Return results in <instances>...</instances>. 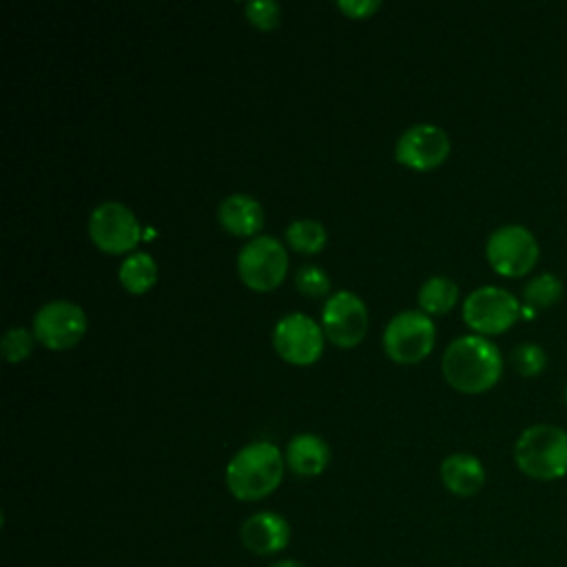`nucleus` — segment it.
I'll use <instances>...</instances> for the list:
<instances>
[{"label": "nucleus", "mask_w": 567, "mask_h": 567, "mask_svg": "<svg viewBox=\"0 0 567 567\" xmlns=\"http://www.w3.org/2000/svg\"><path fill=\"white\" fill-rule=\"evenodd\" d=\"M441 370L445 381L465 394L489 390L503 370L498 348L481 334H461L452 339L443 352Z\"/></svg>", "instance_id": "f257e3e1"}, {"label": "nucleus", "mask_w": 567, "mask_h": 567, "mask_svg": "<svg viewBox=\"0 0 567 567\" xmlns=\"http://www.w3.org/2000/svg\"><path fill=\"white\" fill-rule=\"evenodd\" d=\"M281 450L270 441H255L241 447L226 465V487L239 501H261L272 494L284 478Z\"/></svg>", "instance_id": "f03ea898"}, {"label": "nucleus", "mask_w": 567, "mask_h": 567, "mask_svg": "<svg viewBox=\"0 0 567 567\" xmlns=\"http://www.w3.org/2000/svg\"><path fill=\"white\" fill-rule=\"evenodd\" d=\"M514 461L523 474L536 481H554L567 474V432L551 423H534L514 443Z\"/></svg>", "instance_id": "7ed1b4c3"}, {"label": "nucleus", "mask_w": 567, "mask_h": 567, "mask_svg": "<svg viewBox=\"0 0 567 567\" xmlns=\"http://www.w3.org/2000/svg\"><path fill=\"white\" fill-rule=\"evenodd\" d=\"M489 266L505 277H520L529 272L540 255L534 233L523 224H505L489 233L485 244Z\"/></svg>", "instance_id": "20e7f679"}, {"label": "nucleus", "mask_w": 567, "mask_h": 567, "mask_svg": "<svg viewBox=\"0 0 567 567\" xmlns=\"http://www.w3.org/2000/svg\"><path fill=\"white\" fill-rule=\"evenodd\" d=\"M434 323L423 310H403L383 330V350L396 363H416L434 348Z\"/></svg>", "instance_id": "39448f33"}, {"label": "nucleus", "mask_w": 567, "mask_h": 567, "mask_svg": "<svg viewBox=\"0 0 567 567\" xmlns=\"http://www.w3.org/2000/svg\"><path fill=\"white\" fill-rule=\"evenodd\" d=\"M288 270V255L279 239L270 235H257L241 246L237 255V272L241 281L252 290L277 288Z\"/></svg>", "instance_id": "423d86ee"}, {"label": "nucleus", "mask_w": 567, "mask_h": 567, "mask_svg": "<svg viewBox=\"0 0 567 567\" xmlns=\"http://www.w3.org/2000/svg\"><path fill=\"white\" fill-rule=\"evenodd\" d=\"M89 237L102 252L120 255L137 246L142 239V226L126 204L109 199L91 210Z\"/></svg>", "instance_id": "0eeeda50"}, {"label": "nucleus", "mask_w": 567, "mask_h": 567, "mask_svg": "<svg viewBox=\"0 0 567 567\" xmlns=\"http://www.w3.org/2000/svg\"><path fill=\"white\" fill-rule=\"evenodd\" d=\"M86 332V312L69 299L42 303L33 315V337L49 350H66Z\"/></svg>", "instance_id": "6e6552de"}, {"label": "nucleus", "mask_w": 567, "mask_h": 567, "mask_svg": "<svg viewBox=\"0 0 567 567\" xmlns=\"http://www.w3.org/2000/svg\"><path fill=\"white\" fill-rule=\"evenodd\" d=\"M520 315L516 297L498 286H481L463 301V319L478 334L505 332Z\"/></svg>", "instance_id": "1a4fd4ad"}, {"label": "nucleus", "mask_w": 567, "mask_h": 567, "mask_svg": "<svg viewBox=\"0 0 567 567\" xmlns=\"http://www.w3.org/2000/svg\"><path fill=\"white\" fill-rule=\"evenodd\" d=\"M323 328L303 312L284 315L272 330L275 352L295 365L315 363L323 350Z\"/></svg>", "instance_id": "9d476101"}, {"label": "nucleus", "mask_w": 567, "mask_h": 567, "mask_svg": "<svg viewBox=\"0 0 567 567\" xmlns=\"http://www.w3.org/2000/svg\"><path fill=\"white\" fill-rule=\"evenodd\" d=\"M323 334L339 348L357 346L368 330V308L359 295L339 290L321 308Z\"/></svg>", "instance_id": "9b49d317"}, {"label": "nucleus", "mask_w": 567, "mask_h": 567, "mask_svg": "<svg viewBox=\"0 0 567 567\" xmlns=\"http://www.w3.org/2000/svg\"><path fill=\"white\" fill-rule=\"evenodd\" d=\"M450 153V137L436 124H414L405 128L394 146L399 164L412 171H430L445 162Z\"/></svg>", "instance_id": "f8f14e48"}, {"label": "nucleus", "mask_w": 567, "mask_h": 567, "mask_svg": "<svg viewBox=\"0 0 567 567\" xmlns=\"http://www.w3.org/2000/svg\"><path fill=\"white\" fill-rule=\"evenodd\" d=\"M241 545L255 556H275L290 543V525L277 512H257L241 523Z\"/></svg>", "instance_id": "ddd939ff"}, {"label": "nucleus", "mask_w": 567, "mask_h": 567, "mask_svg": "<svg viewBox=\"0 0 567 567\" xmlns=\"http://www.w3.org/2000/svg\"><path fill=\"white\" fill-rule=\"evenodd\" d=\"M219 224L239 237H250L264 226V206L246 193H233L219 202Z\"/></svg>", "instance_id": "4468645a"}, {"label": "nucleus", "mask_w": 567, "mask_h": 567, "mask_svg": "<svg viewBox=\"0 0 567 567\" xmlns=\"http://www.w3.org/2000/svg\"><path fill=\"white\" fill-rule=\"evenodd\" d=\"M441 481L456 496H474L485 485V467L474 454L454 452L441 463Z\"/></svg>", "instance_id": "2eb2a0df"}, {"label": "nucleus", "mask_w": 567, "mask_h": 567, "mask_svg": "<svg viewBox=\"0 0 567 567\" xmlns=\"http://www.w3.org/2000/svg\"><path fill=\"white\" fill-rule=\"evenodd\" d=\"M286 465L297 476H317L326 470L330 461L328 443L310 432L297 434L286 445Z\"/></svg>", "instance_id": "dca6fc26"}, {"label": "nucleus", "mask_w": 567, "mask_h": 567, "mask_svg": "<svg viewBox=\"0 0 567 567\" xmlns=\"http://www.w3.org/2000/svg\"><path fill=\"white\" fill-rule=\"evenodd\" d=\"M120 284L133 292V295H142L146 290L153 288V284L157 281V264L148 252H131L117 270Z\"/></svg>", "instance_id": "f3484780"}, {"label": "nucleus", "mask_w": 567, "mask_h": 567, "mask_svg": "<svg viewBox=\"0 0 567 567\" xmlns=\"http://www.w3.org/2000/svg\"><path fill=\"white\" fill-rule=\"evenodd\" d=\"M416 299L425 315H443L456 303L458 286L445 275H434L421 284Z\"/></svg>", "instance_id": "a211bd4d"}, {"label": "nucleus", "mask_w": 567, "mask_h": 567, "mask_svg": "<svg viewBox=\"0 0 567 567\" xmlns=\"http://www.w3.org/2000/svg\"><path fill=\"white\" fill-rule=\"evenodd\" d=\"M326 228L317 219H295L286 228V241L292 250L303 252V255H315L323 250L326 246Z\"/></svg>", "instance_id": "6ab92c4d"}, {"label": "nucleus", "mask_w": 567, "mask_h": 567, "mask_svg": "<svg viewBox=\"0 0 567 567\" xmlns=\"http://www.w3.org/2000/svg\"><path fill=\"white\" fill-rule=\"evenodd\" d=\"M560 295H563V281L554 272H540L532 277L523 288L525 306L532 310L554 306L560 299Z\"/></svg>", "instance_id": "aec40b11"}, {"label": "nucleus", "mask_w": 567, "mask_h": 567, "mask_svg": "<svg viewBox=\"0 0 567 567\" xmlns=\"http://www.w3.org/2000/svg\"><path fill=\"white\" fill-rule=\"evenodd\" d=\"M295 288L306 297H326L330 290V277L317 264H303L295 270Z\"/></svg>", "instance_id": "412c9836"}, {"label": "nucleus", "mask_w": 567, "mask_h": 567, "mask_svg": "<svg viewBox=\"0 0 567 567\" xmlns=\"http://www.w3.org/2000/svg\"><path fill=\"white\" fill-rule=\"evenodd\" d=\"M512 365L523 377H536L547 365V352L538 343H518L512 350Z\"/></svg>", "instance_id": "4be33fe9"}, {"label": "nucleus", "mask_w": 567, "mask_h": 567, "mask_svg": "<svg viewBox=\"0 0 567 567\" xmlns=\"http://www.w3.org/2000/svg\"><path fill=\"white\" fill-rule=\"evenodd\" d=\"M33 339H35L33 332H29L27 328H20V326L9 328V330L4 332V337H2V343H0L4 361L18 363V361L27 359V357L31 354Z\"/></svg>", "instance_id": "5701e85b"}, {"label": "nucleus", "mask_w": 567, "mask_h": 567, "mask_svg": "<svg viewBox=\"0 0 567 567\" xmlns=\"http://www.w3.org/2000/svg\"><path fill=\"white\" fill-rule=\"evenodd\" d=\"M244 16L248 22H252L257 29H275L281 20V9L275 0H252L244 4Z\"/></svg>", "instance_id": "b1692460"}, {"label": "nucleus", "mask_w": 567, "mask_h": 567, "mask_svg": "<svg viewBox=\"0 0 567 567\" xmlns=\"http://www.w3.org/2000/svg\"><path fill=\"white\" fill-rule=\"evenodd\" d=\"M337 7L348 16V18H368L374 11L381 9V0H339Z\"/></svg>", "instance_id": "393cba45"}, {"label": "nucleus", "mask_w": 567, "mask_h": 567, "mask_svg": "<svg viewBox=\"0 0 567 567\" xmlns=\"http://www.w3.org/2000/svg\"><path fill=\"white\" fill-rule=\"evenodd\" d=\"M270 567H306V565L295 558H281V560H275Z\"/></svg>", "instance_id": "a878e982"}, {"label": "nucleus", "mask_w": 567, "mask_h": 567, "mask_svg": "<svg viewBox=\"0 0 567 567\" xmlns=\"http://www.w3.org/2000/svg\"><path fill=\"white\" fill-rule=\"evenodd\" d=\"M563 396H565V403H567V385H565V392H563Z\"/></svg>", "instance_id": "bb28decb"}]
</instances>
